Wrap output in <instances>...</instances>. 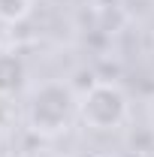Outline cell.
Segmentation results:
<instances>
[{"instance_id":"obj_1","label":"cell","mask_w":154,"mask_h":157,"mask_svg":"<svg viewBox=\"0 0 154 157\" xmlns=\"http://www.w3.org/2000/svg\"><path fill=\"white\" fill-rule=\"evenodd\" d=\"M24 118L27 127L39 136H60L79 118V94L70 82H58V78L42 82L39 88L30 91Z\"/></svg>"},{"instance_id":"obj_2","label":"cell","mask_w":154,"mask_h":157,"mask_svg":"<svg viewBox=\"0 0 154 157\" xmlns=\"http://www.w3.org/2000/svg\"><path fill=\"white\" fill-rule=\"evenodd\" d=\"M130 112L124 88L115 82H94L85 94H79V118L91 130H118Z\"/></svg>"},{"instance_id":"obj_3","label":"cell","mask_w":154,"mask_h":157,"mask_svg":"<svg viewBox=\"0 0 154 157\" xmlns=\"http://www.w3.org/2000/svg\"><path fill=\"white\" fill-rule=\"evenodd\" d=\"M24 63L18 55H0V97H12L24 88Z\"/></svg>"},{"instance_id":"obj_4","label":"cell","mask_w":154,"mask_h":157,"mask_svg":"<svg viewBox=\"0 0 154 157\" xmlns=\"http://www.w3.org/2000/svg\"><path fill=\"white\" fill-rule=\"evenodd\" d=\"M27 9H30V0H0V18L6 21H18Z\"/></svg>"},{"instance_id":"obj_5","label":"cell","mask_w":154,"mask_h":157,"mask_svg":"<svg viewBox=\"0 0 154 157\" xmlns=\"http://www.w3.org/2000/svg\"><path fill=\"white\" fill-rule=\"evenodd\" d=\"M94 157H109V154H94Z\"/></svg>"}]
</instances>
